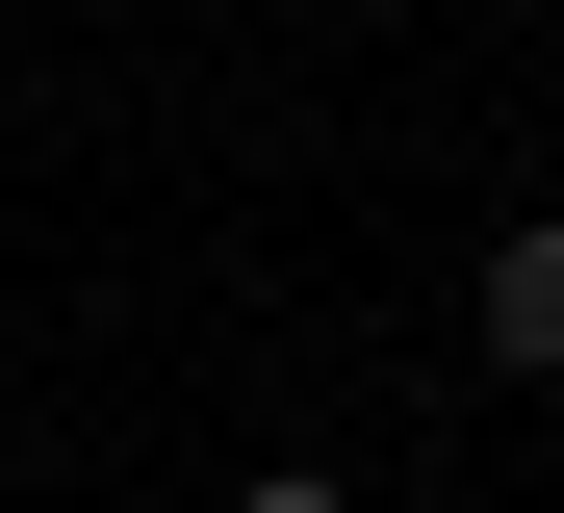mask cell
Returning <instances> with one entry per match:
<instances>
[{
	"label": "cell",
	"instance_id": "obj_1",
	"mask_svg": "<svg viewBox=\"0 0 564 513\" xmlns=\"http://www.w3.org/2000/svg\"><path fill=\"white\" fill-rule=\"evenodd\" d=\"M488 360H564V232H488Z\"/></svg>",
	"mask_w": 564,
	"mask_h": 513
}]
</instances>
